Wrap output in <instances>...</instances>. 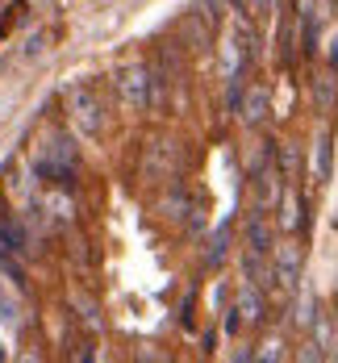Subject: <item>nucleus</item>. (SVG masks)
<instances>
[{"mask_svg":"<svg viewBox=\"0 0 338 363\" xmlns=\"http://www.w3.org/2000/svg\"><path fill=\"white\" fill-rule=\"evenodd\" d=\"M150 92H154V75L147 63H130L117 72V96L130 113H142L150 105Z\"/></svg>","mask_w":338,"mask_h":363,"instance_id":"f257e3e1","label":"nucleus"},{"mask_svg":"<svg viewBox=\"0 0 338 363\" xmlns=\"http://www.w3.org/2000/svg\"><path fill=\"white\" fill-rule=\"evenodd\" d=\"M38 176L46 184H59V188H67L75 176V146L67 138H55V143L46 146V155L38 159Z\"/></svg>","mask_w":338,"mask_h":363,"instance_id":"f03ea898","label":"nucleus"},{"mask_svg":"<svg viewBox=\"0 0 338 363\" xmlns=\"http://www.w3.org/2000/svg\"><path fill=\"white\" fill-rule=\"evenodd\" d=\"M67 113H72V125L84 138H96V134H101V105H96L92 88L75 84L72 92H67Z\"/></svg>","mask_w":338,"mask_h":363,"instance_id":"7ed1b4c3","label":"nucleus"},{"mask_svg":"<svg viewBox=\"0 0 338 363\" xmlns=\"http://www.w3.org/2000/svg\"><path fill=\"white\" fill-rule=\"evenodd\" d=\"M267 88L263 84H251L238 101H234V109H238V117H242V125H259L263 117H267Z\"/></svg>","mask_w":338,"mask_h":363,"instance_id":"20e7f679","label":"nucleus"},{"mask_svg":"<svg viewBox=\"0 0 338 363\" xmlns=\"http://www.w3.org/2000/svg\"><path fill=\"white\" fill-rule=\"evenodd\" d=\"M142 167H147L150 180H167V176L176 172V146L171 143H154L147 150V163H142Z\"/></svg>","mask_w":338,"mask_h":363,"instance_id":"39448f33","label":"nucleus"},{"mask_svg":"<svg viewBox=\"0 0 338 363\" xmlns=\"http://www.w3.org/2000/svg\"><path fill=\"white\" fill-rule=\"evenodd\" d=\"M297 251L293 247H284L280 259H276V284H284V289H297Z\"/></svg>","mask_w":338,"mask_h":363,"instance_id":"423d86ee","label":"nucleus"},{"mask_svg":"<svg viewBox=\"0 0 338 363\" xmlns=\"http://www.w3.org/2000/svg\"><path fill=\"white\" fill-rule=\"evenodd\" d=\"M159 209H163V218H171V221H184L188 213V196L180 192V188H171L163 201H159Z\"/></svg>","mask_w":338,"mask_h":363,"instance_id":"0eeeda50","label":"nucleus"},{"mask_svg":"<svg viewBox=\"0 0 338 363\" xmlns=\"http://www.w3.org/2000/svg\"><path fill=\"white\" fill-rule=\"evenodd\" d=\"M280 225H284V230H297L300 225V201L293 196V192L280 196Z\"/></svg>","mask_w":338,"mask_h":363,"instance_id":"6e6552de","label":"nucleus"},{"mask_svg":"<svg viewBox=\"0 0 338 363\" xmlns=\"http://www.w3.org/2000/svg\"><path fill=\"white\" fill-rule=\"evenodd\" d=\"M259 296H255V292L251 289H242V309H238V313H242V318H247V322H259Z\"/></svg>","mask_w":338,"mask_h":363,"instance_id":"1a4fd4ad","label":"nucleus"},{"mask_svg":"<svg viewBox=\"0 0 338 363\" xmlns=\"http://www.w3.org/2000/svg\"><path fill=\"white\" fill-rule=\"evenodd\" d=\"M238 4H247L242 13H251V17H259V21L271 17V0H238Z\"/></svg>","mask_w":338,"mask_h":363,"instance_id":"9d476101","label":"nucleus"},{"mask_svg":"<svg viewBox=\"0 0 338 363\" xmlns=\"http://www.w3.org/2000/svg\"><path fill=\"white\" fill-rule=\"evenodd\" d=\"M0 318H4V322H17V305L9 301V292H4V284H0Z\"/></svg>","mask_w":338,"mask_h":363,"instance_id":"9b49d317","label":"nucleus"},{"mask_svg":"<svg viewBox=\"0 0 338 363\" xmlns=\"http://www.w3.org/2000/svg\"><path fill=\"white\" fill-rule=\"evenodd\" d=\"M42 46H46V34H34V38H30V42H26V55L34 59V55H38V50H42Z\"/></svg>","mask_w":338,"mask_h":363,"instance_id":"f8f14e48","label":"nucleus"},{"mask_svg":"<svg viewBox=\"0 0 338 363\" xmlns=\"http://www.w3.org/2000/svg\"><path fill=\"white\" fill-rule=\"evenodd\" d=\"M0 359H4V351H0Z\"/></svg>","mask_w":338,"mask_h":363,"instance_id":"ddd939ff","label":"nucleus"}]
</instances>
